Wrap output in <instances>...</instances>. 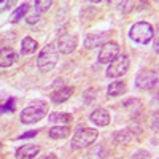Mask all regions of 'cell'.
Instances as JSON below:
<instances>
[{"label": "cell", "mask_w": 159, "mask_h": 159, "mask_svg": "<svg viewBox=\"0 0 159 159\" xmlns=\"http://www.w3.org/2000/svg\"><path fill=\"white\" fill-rule=\"evenodd\" d=\"M115 142L116 143H130L134 140V134H132L130 129H124V130H119V132H115Z\"/></svg>", "instance_id": "d6986e66"}, {"label": "cell", "mask_w": 159, "mask_h": 159, "mask_svg": "<svg viewBox=\"0 0 159 159\" xmlns=\"http://www.w3.org/2000/svg\"><path fill=\"white\" fill-rule=\"evenodd\" d=\"M118 5H119V10L124 11V13H127L134 8V2H119Z\"/></svg>", "instance_id": "484cf974"}, {"label": "cell", "mask_w": 159, "mask_h": 159, "mask_svg": "<svg viewBox=\"0 0 159 159\" xmlns=\"http://www.w3.org/2000/svg\"><path fill=\"white\" fill-rule=\"evenodd\" d=\"M15 3H16V2H3V3H2V11L8 10V8H10L11 5H15Z\"/></svg>", "instance_id": "83f0119b"}, {"label": "cell", "mask_w": 159, "mask_h": 159, "mask_svg": "<svg viewBox=\"0 0 159 159\" xmlns=\"http://www.w3.org/2000/svg\"><path fill=\"white\" fill-rule=\"evenodd\" d=\"M150 127L154 132H159V111H154L151 115V121H150Z\"/></svg>", "instance_id": "603a6c76"}, {"label": "cell", "mask_w": 159, "mask_h": 159, "mask_svg": "<svg viewBox=\"0 0 159 159\" xmlns=\"http://www.w3.org/2000/svg\"><path fill=\"white\" fill-rule=\"evenodd\" d=\"M70 134H72V132H70V127H69V126H52V127L48 130V135H49V139H52V140L67 139Z\"/></svg>", "instance_id": "4fadbf2b"}, {"label": "cell", "mask_w": 159, "mask_h": 159, "mask_svg": "<svg viewBox=\"0 0 159 159\" xmlns=\"http://www.w3.org/2000/svg\"><path fill=\"white\" fill-rule=\"evenodd\" d=\"M48 102L45 100H34L21 111V123L22 124H34L38 123L48 113Z\"/></svg>", "instance_id": "6da1fadb"}, {"label": "cell", "mask_w": 159, "mask_h": 159, "mask_svg": "<svg viewBox=\"0 0 159 159\" xmlns=\"http://www.w3.org/2000/svg\"><path fill=\"white\" fill-rule=\"evenodd\" d=\"M135 86L142 91H150L159 86V70H142L135 78Z\"/></svg>", "instance_id": "5b68a950"}, {"label": "cell", "mask_w": 159, "mask_h": 159, "mask_svg": "<svg viewBox=\"0 0 159 159\" xmlns=\"http://www.w3.org/2000/svg\"><path fill=\"white\" fill-rule=\"evenodd\" d=\"M15 103H16V99H8V102L3 103L2 111H3V113H7V111H13V110H15Z\"/></svg>", "instance_id": "cb8c5ba5"}, {"label": "cell", "mask_w": 159, "mask_h": 159, "mask_svg": "<svg viewBox=\"0 0 159 159\" xmlns=\"http://www.w3.org/2000/svg\"><path fill=\"white\" fill-rule=\"evenodd\" d=\"M56 46H57L59 52H62V54H70L78 46V37L75 34H64L57 38Z\"/></svg>", "instance_id": "ba28073f"}, {"label": "cell", "mask_w": 159, "mask_h": 159, "mask_svg": "<svg viewBox=\"0 0 159 159\" xmlns=\"http://www.w3.org/2000/svg\"><path fill=\"white\" fill-rule=\"evenodd\" d=\"M154 27L147 21H139L129 29V38L137 45H148L153 42Z\"/></svg>", "instance_id": "3957f363"}, {"label": "cell", "mask_w": 159, "mask_h": 159, "mask_svg": "<svg viewBox=\"0 0 159 159\" xmlns=\"http://www.w3.org/2000/svg\"><path fill=\"white\" fill-rule=\"evenodd\" d=\"M52 5L51 0H37V2H34V7L40 11V13H45L49 10V7Z\"/></svg>", "instance_id": "44dd1931"}, {"label": "cell", "mask_w": 159, "mask_h": 159, "mask_svg": "<svg viewBox=\"0 0 159 159\" xmlns=\"http://www.w3.org/2000/svg\"><path fill=\"white\" fill-rule=\"evenodd\" d=\"M153 49H154V52H159V25L154 29V37H153Z\"/></svg>", "instance_id": "d4e9b609"}, {"label": "cell", "mask_w": 159, "mask_h": 159, "mask_svg": "<svg viewBox=\"0 0 159 159\" xmlns=\"http://www.w3.org/2000/svg\"><path fill=\"white\" fill-rule=\"evenodd\" d=\"M38 134V130H29V132H25V134L19 135L18 139H30V137H35Z\"/></svg>", "instance_id": "4316f807"}, {"label": "cell", "mask_w": 159, "mask_h": 159, "mask_svg": "<svg viewBox=\"0 0 159 159\" xmlns=\"http://www.w3.org/2000/svg\"><path fill=\"white\" fill-rule=\"evenodd\" d=\"M30 8H32V5L30 3H27V2H24V3H21L15 11L11 13V16H10V22L11 24H16V22H19L25 15H29V11H30Z\"/></svg>", "instance_id": "5bb4252c"}, {"label": "cell", "mask_w": 159, "mask_h": 159, "mask_svg": "<svg viewBox=\"0 0 159 159\" xmlns=\"http://www.w3.org/2000/svg\"><path fill=\"white\" fill-rule=\"evenodd\" d=\"M73 94V88H69V86H64L57 91H54L51 94V102L52 103H64V102H67Z\"/></svg>", "instance_id": "7c38bea8"}, {"label": "cell", "mask_w": 159, "mask_h": 159, "mask_svg": "<svg viewBox=\"0 0 159 159\" xmlns=\"http://www.w3.org/2000/svg\"><path fill=\"white\" fill-rule=\"evenodd\" d=\"M126 83L124 81H113L108 84L107 88V96L108 97H118V96H123L126 92Z\"/></svg>", "instance_id": "e0dca14e"}, {"label": "cell", "mask_w": 159, "mask_h": 159, "mask_svg": "<svg viewBox=\"0 0 159 159\" xmlns=\"http://www.w3.org/2000/svg\"><path fill=\"white\" fill-rule=\"evenodd\" d=\"M40 16H42V13H40L35 7H32L30 11H29V15L25 16V21H27V24H37L38 19H40Z\"/></svg>", "instance_id": "ffe728a7"}, {"label": "cell", "mask_w": 159, "mask_h": 159, "mask_svg": "<svg viewBox=\"0 0 159 159\" xmlns=\"http://www.w3.org/2000/svg\"><path fill=\"white\" fill-rule=\"evenodd\" d=\"M97 97V89L96 88H91V89H88L84 94H83V99H84V102L86 103H89L91 100H94Z\"/></svg>", "instance_id": "7402d4cb"}, {"label": "cell", "mask_w": 159, "mask_h": 159, "mask_svg": "<svg viewBox=\"0 0 159 159\" xmlns=\"http://www.w3.org/2000/svg\"><path fill=\"white\" fill-rule=\"evenodd\" d=\"M40 153V145H22L16 150V157L18 159H34Z\"/></svg>", "instance_id": "8fae6325"}, {"label": "cell", "mask_w": 159, "mask_h": 159, "mask_svg": "<svg viewBox=\"0 0 159 159\" xmlns=\"http://www.w3.org/2000/svg\"><path fill=\"white\" fill-rule=\"evenodd\" d=\"M108 37H110V32H105V30L91 32L84 38V48L86 49H94V48H99V46L102 48L107 42H110Z\"/></svg>", "instance_id": "9c48e42d"}, {"label": "cell", "mask_w": 159, "mask_h": 159, "mask_svg": "<svg viewBox=\"0 0 159 159\" xmlns=\"http://www.w3.org/2000/svg\"><path fill=\"white\" fill-rule=\"evenodd\" d=\"M118 56H119V45L111 40V42H107L100 48L97 61H99V64L110 65L115 59H118Z\"/></svg>", "instance_id": "52a82bcc"}, {"label": "cell", "mask_w": 159, "mask_h": 159, "mask_svg": "<svg viewBox=\"0 0 159 159\" xmlns=\"http://www.w3.org/2000/svg\"><path fill=\"white\" fill-rule=\"evenodd\" d=\"M38 49V42L34 40L32 37H24L22 42H21V54L24 56H29L34 54V52Z\"/></svg>", "instance_id": "9a60e30c"}, {"label": "cell", "mask_w": 159, "mask_h": 159, "mask_svg": "<svg viewBox=\"0 0 159 159\" xmlns=\"http://www.w3.org/2000/svg\"><path fill=\"white\" fill-rule=\"evenodd\" d=\"M57 59H59L57 46L54 43H49V45H46L42 51H40V54L37 57V67H38L40 72L48 73V72H51L52 69L56 67Z\"/></svg>", "instance_id": "7a4b0ae2"}, {"label": "cell", "mask_w": 159, "mask_h": 159, "mask_svg": "<svg viewBox=\"0 0 159 159\" xmlns=\"http://www.w3.org/2000/svg\"><path fill=\"white\" fill-rule=\"evenodd\" d=\"M89 121L94 123L99 127H105V126L110 124V113H108V110H105V108H96L89 115Z\"/></svg>", "instance_id": "30bf717a"}, {"label": "cell", "mask_w": 159, "mask_h": 159, "mask_svg": "<svg viewBox=\"0 0 159 159\" xmlns=\"http://www.w3.org/2000/svg\"><path fill=\"white\" fill-rule=\"evenodd\" d=\"M99 137V132L92 127H78L75 130V134L72 135L70 140V147L73 150H81V148H88L94 143Z\"/></svg>", "instance_id": "277c9868"}, {"label": "cell", "mask_w": 159, "mask_h": 159, "mask_svg": "<svg viewBox=\"0 0 159 159\" xmlns=\"http://www.w3.org/2000/svg\"><path fill=\"white\" fill-rule=\"evenodd\" d=\"M129 65H130V61L126 54H119L118 59H115L108 67H107V72H105V75H107L108 78H119L123 76L127 70H129Z\"/></svg>", "instance_id": "8992f818"}, {"label": "cell", "mask_w": 159, "mask_h": 159, "mask_svg": "<svg viewBox=\"0 0 159 159\" xmlns=\"http://www.w3.org/2000/svg\"><path fill=\"white\" fill-rule=\"evenodd\" d=\"M49 121L51 123H64V124H69L73 121V116L70 113H62V111H56V113H51L49 115Z\"/></svg>", "instance_id": "ac0fdd59"}, {"label": "cell", "mask_w": 159, "mask_h": 159, "mask_svg": "<svg viewBox=\"0 0 159 159\" xmlns=\"http://www.w3.org/2000/svg\"><path fill=\"white\" fill-rule=\"evenodd\" d=\"M16 61H18V54L11 48H8V49L3 48L2 49V59H0V65H2V69L10 67V65L15 64Z\"/></svg>", "instance_id": "2e32d148"}]
</instances>
